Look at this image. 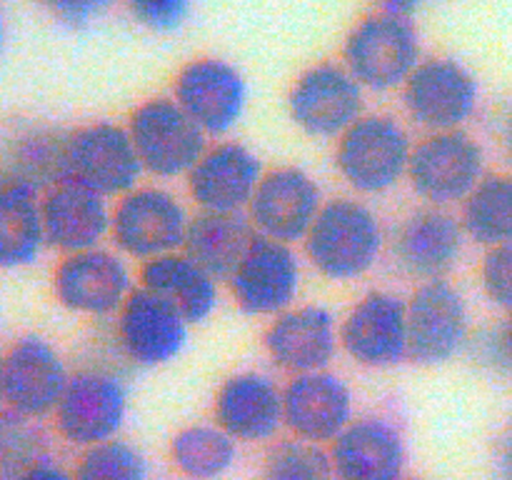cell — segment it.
<instances>
[{"label": "cell", "instance_id": "obj_4", "mask_svg": "<svg viewBox=\"0 0 512 480\" xmlns=\"http://www.w3.org/2000/svg\"><path fill=\"white\" fill-rule=\"evenodd\" d=\"M190 215L183 200L158 185H138L113 205L110 243L140 265L183 250Z\"/></svg>", "mask_w": 512, "mask_h": 480}, {"label": "cell", "instance_id": "obj_11", "mask_svg": "<svg viewBox=\"0 0 512 480\" xmlns=\"http://www.w3.org/2000/svg\"><path fill=\"white\" fill-rule=\"evenodd\" d=\"M128 415V390L115 373L85 368L70 375L68 388L53 413L60 438L78 448H93L118 438Z\"/></svg>", "mask_w": 512, "mask_h": 480}, {"label": "cell", "instance_id": "obj_1", "mask_svg": "<svg viewBox=\"0 0 512 480\" xmlns=\"http://www.w3.org/2000/svg\"><path fill=\"white\" fill-rule=\"evenodd\" d=\"M305 258L323 278L350 283L375 268L385 248L380 218L358 198L325 200L303 240Z\"/></svg>", "mask_w": 512, "mask_h": 480}, {"label": "cell", "instance_id": "obj_32", "mask_svg": "<svg viewBox=\"0 0 512 480\" xmlns=\"http://www.w3.org/2000/svg\"><path fill=\"white\" fill-rule=\"evenodd\" d=\"M75 480H148V460L128 440H105L85 448L75 465Z\"/></svg>", "mask_w": 512, "mask_h": 480}, {"label": "cell", "instance_id": "obj_8", "mask_svg": "<svg viewBox=\"0 0 512 480\" xmlns=\"http://www.w3.org/2000/svg\"><path fill=\"white\" fill-rule=\"evenodd\" d=\"M143 173L125 125L98 120L68 133L65 180H73L108 200H118L120 195L138 188Z\"/></svg>", "mask_w": 512, "mask_h": 480}, {"label": "cell", "instance_id": "obj_26", "mask_svg": "<svg viewBox=\"0 0 512 480\" xmlns=\"http://www.w3.org/2000/svg\"><path fill=\"white\" fill-rule=\"evenodd\" d=\"M218 283V278L200 268L183 250L140 265V288L168 303L188 325L203 323L213 315L218 308Z\"/></svg>", "mask_w": 512, "mask_h": 480}, {"label": "cell", "instance_id": "obj_3", "mask_svg": "<svg viewBox=\"0 0 512 480\" xmlns=\"http://www.w3.org/2000/svg\"><path fill=\"white\" fill-rule=\"evenodd\" d=\"M413 145L395 115L365 113L335 140V168L355 193H388L408 178Z\"/></svg>", "mask_w": 512, "mask_h": 480}, {"label": "cell", "instance_id": "obj_27", "mask_svg": "<svg viewBox=\"0 0 512 480\" xmlns=\"http://www.w3.org/2000/svg\"><path fill=\"white\" fill-rule=\"evenodd\" d=\"M38 188L0 168V270H20L40 258L45 243Z\"/></svg>", "mask_w": 512, "mask_h": 480}, {"label": "cell", "instance_id": "obj_12", "mask_svg": "<svg viewBox=\"0 0 512 480\" xmlns=\"http://www.w3.org/2000/svg\"><path fill=\"white\" fill-rule=\"evenodd\" d=\"M128 260L110 248L63 255L53 270V295L65 310L88 318L118 315L133 293Z\"/></svg>", "mask_w": 512, "mask_h": 480}, {"label": "cell", "instance_id": "obj_37", "mask_svg": "<svg viewBox=\"0 0 512 480\" xmlns=\"http://www.w3.org/2000/svg\"><path fill=\"white\" fill-rule=\"evenodd\" d=\"M38 3L65 28H85L103 18L118 0H38Z\"/></svg>", "mask_w": 512, "mask_h": 480}, {"label": "cell", "instance_id": "obj_17", "mask_svg": "<svg viewBox=\"0 0 512 480\" xmlns=\"http://www.w3.org/2000/svg\"><path fill=\"white\" fill-rule=\"evenodd\" d=\"M340 348L373 370L408 360V303L390 290L365 293L340 323Z\"/></svg>", "mask_w": 512, "mask_h": 480}, {"label": "cell", "instance_id": "obj_16", "mask_svg": "<svg viewBox=\"0 0 512 480\" xmlns=\"http://www.w3.org/2000/svg\"><path fill=\"white\" fill-rule=\"evenodd\" d=\"M323 205V193L313 175L295 165H280L265 170L245 215L258 235L295 245L303 243Z\"/></svg>", "mask_w": 512, "mask_h": 480}, {"label": "cell", "instance_id": "obj_23", "mask_svg": "<svg viewBox=\"0 0 512 480\" xmlns=\"http://www.w3.org/2000/svg\"><path fill=\"white\" fill-rule=\"evenodd\" d=\"M465 230L458 215L448 208H425L415 210L400 223L393 238L395 263L413 278L440 280L455 268L463 255Z\"/></svg>", "mask_w": 512, "mask_h": 480}, {"label": "cell", "instance_id": "obj_39", "mask_svg": "<svg viewBox=\"0 0 512 480\" xmlns=\"http://www.w3.org/2000/svg\"><path fill=\"white\" fill-rule=\"evenodd\" d=\"M15 480H75V473L65 470L63 465L53 463V460L43 458L35 465H30L25 473H20Z\"/></svg>", "mask_w": 512, "mask_h": 480}, {"label": "cell", "instance_id": "obj_14", "mask_svg": "<svg viewBox=\"0 0 512 480\" xmlns=\"http://www.w3.org/2000/svg\"><path fill=\"white\" fill-rule=\"evenodd\" d=\"M303 268L293 245L255 235L253 245L225 283L235 305L258 318H275L293 308Z\"/></svg>", "mask_w": 512, "mask_h": 480}, {"label": "cell", "instance_id": "obj_10", "mask_svg": "<svg viewBox=\"0 0 512 480\" xmlns=\"http://www.w3.org/2000/svg\"><path fill=\"white\" fill-rule=\"evenodd\" d=\"M173 98L208 138H223L243 120L248 83L230 60L198 55L175 75Z\"/></svg>", "mask_w": 512, "mask_h": 480}, {"label": "cell", "instance_id": "obj_24", "mask_svg": "<svg viewBox=\"0 0 512 480\" xmlns=\"http://www.w3.org/2000/svg\"><path fill=\"white\" fill-rule=\"evenodd\" d=\"M40 208H43L45 243L63 255L100 248L105 238H110L113 208L108 198L73 180H63L45 190Z\"/></svg>", "mask_w": 512, "mask_h": 480}, {"label": "cell", "instance_id": "obj_2", "mask_svg": "<svg viewBox=\"0 0 512 480\" xmlns=\"http://www.w3.org/2000/svg\"><path fill=\"white\" fill-rule=\"evenodd\" d=\"M420 33L408 15L373 10L348 30L340 63L365 93L400 90L423 60Z\"/></svg>", "mask_w": 512, "mask_h": 480}, {"label": "cell", "instance_id": "obj_5", "mask_svg": "<svg viewBox=\"0 0 512 480\" xmlns=\"http://www.w3.org/2000/svg\"><path fill=\"white\" fill-rule=\"evenodd\" d=\"M125 128L145 173L160 180L185 178L208 150V135L173 95L143 100L130 113Z\"/></svg>", "mask_w": 512, "mask_h": 480}, {"label": "cell", "instance_id": "obj_28", "mask_svg": "<svg viewBox=\"0 0 512 480\" xmlns=\"http://www.w3.org/2000/svg\"><path fill=\"white\" fill-rule=\"evenodd\" d=\"M255 228L245 213L190 215L183 253L190 255L213 278L228 280L255 240Z\"/></svg>", "mask_w": 512, "mask_h": 480}, {"label": "cell", "instance_id": "obj_25", "mask_svg": "<svg viewBox=\"0 0 512 480\" xmlns=\"http://www.w3.org/2000/svg\"><path fill=\"white\" fill-rule=\"evenodd\" d=\"M335 480H400L405 470V440L385 418H353L330 443Z\"/></svg>", "mask_w": 512, "mask_h": 480}, {"label": "cell", "instance_id": "obj_9", "mask_svg": "<svg viewBox=\"0 0 512 480\" xmlns=\"http://www.w3.org/2000/svg\"><path fill=\"white\" fill-rule=\"evenodd\" d=\"M288 113L295 128L310 138L338 140L365 115V90L343 63L320 60L293 80Z\"/></svg>", "mask_w": 512, "mask_h": 480}, {"label": "cell", "instance_id": "obj_7", "mask_svg": "<svg viewBox=\"0 0 512 480\" xmlns=\"http://www.w3.org/2000/svg\"><path fill=\"white\" fill-rule=\"evenodd\" d=\"M408 118L425 133L463 130L480 103V85L473 70L450 55L420 60L400 88Z\"/></svg>", "mask_w": 512, "mask_h": 480}, {"label": "cell", "instance_id": "obj_6", "mask_svg": "<svg viewBox=\"0 0 512 480\" xmlns=\"http://www.w3.org/2000/svg\"><path fill=\"white\" fill-rule=\"evenodd\" d=\"M485 175L483 145L465 130L425 133L413 145L408 183L420 200L435 208L463 205Z\"/></svg>", "mask_w": 512, "mask_h": 480}, {"label": "cell", "instance_id": "obj_33", "mask_svg": "<svg viewBox=\"0 0 512 480\" xmlns=\"http://www.w3.org/2000/svg\"><path fill=\"white\" fill-rule=\"evenodd\" d=\"M260 480H335L333 460L323 445L308 440H283L273 445Z\"/></svg>", "mask_w": 512, "mask_h": 480}, {"label": "cell", "instance_id": "obj_44", "mask_svg": "<svg viewBox=\"0 0 512 480\" xmlns=\"http://www.w3.org/2000/svg\"><path fill=\"white\" fill-rule=\"evenodd\" d=\"M3 40H5V23H3V15H0V48H3Z\"/></svg>", "mask_w": 512, "mask_h": 480}, {"label": "cell", "instance_id": "obj_34", "mask_svg": "<svg viewBox=\"0 0 512 480\" xmlns=\"http://www.w3.org/2000/svg\"><path fill=\"white\" fill-rule=\"evenodd\" d=\"M35 423L8 408L0 410V480H15L45 458V435Z\"/></svg>", "mask_w": 512, "mask_h": 480}, {"label": "cell", "instance_id": "obj_41", "mask_svg": "<svg viewBox=\"0 0 512 480\" xmlns=\"http://www.w3.org/2000/svg\"><path fill=\"white\" fill-rule=\"evenodd\" d=\"M500 475H503V480H512V425L508 428V433L503 435V440H500Z\"/></svg>", "mask_w": 512, "mask_h": 480}, {"label": "cell", "instance_id": "obj_38", "mask_svg": "<svg viewBox=\"0 0 512 480\" xmlns=\"http://www.w3.org/2000/svg\"><path fill=\"white\" fill-rule=\"evenodd\" d=\"M483 358L488 360L495 368L510 370L512 373V313L505 320V325L500 330H495L490 338H485L483 345Z\"/></svg>", "mask_w": 512, "mask_h": 480}, {"label": "cell", "instance_id": "obj_20", "mask_svg": "<svg viewBox=\"0 0 512 480\" xmlns=\"http://www.w3.org/2000/svg\"><path fill=\"white\" fill-rule=\"evenodd\" d=\"M115 318L120 350L140 368L173 363L188 343V320L140 285L130 293Z\"/></svg>", "mask_w": 512, "mask_h": 480}, {"label": "cell", "instance_id": "obj_22", "mask_svg": "<svg viewBox=\"0 0 512 480\" xmlns=\"http://www.w3.org/2000/svg\"><path fill=\"white\" fill-rule=\"evenodd\" d=\"M213 420L235 443L270 440L285 425L283 388L258 370L233 373L215 393Z\"/></svg>", "mask_w": 512, "mask_h": 480}, {"label": "cell", "instance_id": "obj_30", "mask_svg": "<svg viewBox=\"0 0 512 480\" xmlns=\"http://www.w3.org/2000/svg\"><path fill=\"white\" fill-rule=\"evenodd\" d=\"M460 223L473 243L485 248L512 240V175L490 173L460 205Z\"/></svg>", "mask_w": 512, "mask_h": 480}, {"label": "cell", "instance_id": "obj_13", "mask_svg": "<svg viewBox=\"0 0 512 480\" xmlns=\"http://www.w3.org/2000/svg\"><path fill=\"white\" fill-rule=\"evenodd\" d=\"M408 303V360L443 365L470 340V313L463 293L448 280H425Z\"/></svg>", "mask_w": 512, "mask_h": 480}, {"label": "cell", "instance_id": "obj_15", "mask_svg": "<svg viewBox=\"0 0 512 480\" xmlns=\"http://www.w3.org/2000/svg\"><path fill=\"white\" fill-rule=\"evenodd\" d=\"M70 370L63 355L43 335H20L3 353L5 408L23 418L40 420L55 413Z\"/></svg>", "mask_w": 512, "mask_h": 480}, {"label": "cell", "instance_id": "obj_18", "mask_svg": "<svg viewBox=\"0 0 512 480\" xmlns=\"http://www.w3.org/2000/svg\"><path fill=\"white\" fill-rule=\"evenodd\" d=\"M263 175V163L248 145L220 140L208 145L195 168L185 175V183L198 210L245 213Z\"/></svg>", "mask_w": 512, "mask_h": 480}, {"label": "cell", "instance_id": "obj_31", "mask_svg": "<svg viewBox=\"0 0 512 480\" xmlns=\"http://www.w3.org/2000/svg\"><path fill=\"white\" fill-rule=\"evenodd\" d=\"M238 455V443L215 423L185 425L170 440V460L190 480H218Z\"/></svg>", "mask_w": 512, "mask_h": 480}, {"label": "cell", "instance_id": "obj_29", "mask_svg": "<svg viewBox=\"0 0 512 480\" xmlns=\"http://www.w3.org/2000/svg\"><path fill=\"white\" fill-rule=\"evenodd\" d=\"M65 145L68 133L55 128H23L5 140L0 168L45 193L65 180Z\"/></svg>", "mask_w": 512, "mask_h": 480}, {"label": "cell", "instance_id": "obj_21", "mask_svg": "<svg viewBox=\"0 0 512 480\" xmlns=\"http://www.w3.org/2000/svg\"><path fill=\"white\" fill-rule=\"evenodd\" d=\"M283 413L295 438L330 445L353 423V393L330 370L293 375L283 388Z\"/></svg>", "mask_w": 512, "mask_h": 480}, {"label": "cell", "instance_id": "obj_36", "mask_svg": "<svg viewBox=\"0 0 512 480\" xmlns=\"http://www.w3.org/2000/svg\"><path fill=\"white\" fill-rule=\"evenodd\" d=\"M480 283L490 303L512 313V240L485 253L480 265Z\"/></svg>", "mask_w": 512, "mask_h": 480}, {"label": "cell", "instance_id": "obj_40", "mask_svg": "<svg viewBox=\"0 0 512 480\" xmlns=\"http://www.w3.org/2000/svg\"><path fill=\"white\" fill-rule=\"evenodd\" d=\"M375 10H385V13H395V15H413L425 0H373Z\"/></svg>", "mask_w": 512, "mask_h": 480}, {"label": "cell", "instance_id": "obj_35", "mask_svg": "<svg viewBox=\"0 0 512 480\" xmlns=\"http://www.w3.org/2000/svg\"><path fill=\"white\" fill-rule=\"evenodd\" d=\"M130 18L150 33H175L188 23L193 0H123Z\"/></svg>", "mask_w": 512, "mask_h": 480}, {"label": "cell", "instance_id": "obj_42", "mask_svg": "<svg viewBox=\"0 0 512 480\" xmlns=\"http://www.w3.org/2000/svg\"><path fill=\"white\" fill-rule=\"evenodd\" d=\"M503 143L505 150H508V158L512 160V108L505 115V128H503Z\"/></svg>", "mask_w": 512, "mask_h": 480}, {"label": "cell", "instance_id": "obj_19", "mask_svg": "<svg viewBox=\"0 0 512 480\" xmlns=\"http://www.w3.org/2000/svg\"><path fill=\"white\" fill-rule=\"evenodd\" d=\"M263 345L273 365L290 375L328 370L340 348V325L323 305H293L265 328Z\"/></svg>", "mask_w": 512, "mask_h": 480}, {"label": "cell", "instance_id": "obj_43", "mask_svg": "<svg viewBox=\"0 0 512 480\" xmlns=\"http://www.w3.org/2000/svg\"><path fill=\"white\" fill-rule=\"evenodd\" d=\"M0 410H5V385H3V355H0Z\"/></svg>", "mask_w": 512, "mask_h": 480}]
</instances>
